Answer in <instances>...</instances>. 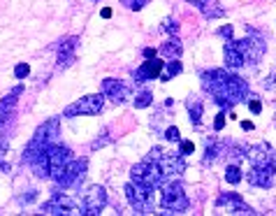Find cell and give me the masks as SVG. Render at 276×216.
<instances>
[{
  "label": "cell",
  "instance_id": "obj_17",
  "mask_svg": "<svg viewBox=\"0 0 276 216\" xmlns=\"http://www.w3.org/2000/svg\"><path fill=\"white\" fill-rule=\"evenodd\" d=\"M77 47H79V38H65L61 45H58V67H61V70L72 65Z\"/></svg>",
  "mask_w": 276,
  "mask_h": 216
},
{
  "label": "cell",
  "instance_id": "obj_15",
  "mask_svg": "<svg viewBox=\"0 0 276 216\" xmlns=\"http://www.w3.org/2000/svg\"><path fill=\"white\" fill-rule=\"evenodd\" d=\"M216 205H218V207H227L230 214H255V211L242 200V195H237V193H223Z\"/></svg>",
  "mask_w": 276,
  "mask_h": 216
},
{
  "label": "cell",
  "instance_id": "obj_1",
  "mask_svg": "<svg viewBox=\"0 0 276 216\" xmlns=\"http://www.w3.org/2000/svg\"><path fill=\"white\" fill-rule=\"evenodd\" d=\"M202 89H205L207 93H211L214 102L221 105L223 110L230 105H237V102H242V100L249 95V84L227 70L202 72Z\"/></svg>",
  "mask_w": 276,
  "mask_h": 216
},
{
  "label": "cell",
  "instance_id": "obj_22",
  "mask_svg": "<svg viewBox=\"0 0 276 216\" xmlns=\"http://www.w3.org/2000/svg\"><path fill=\"white\" fill-rule=\"evenodd\" d=\"M179 72H181V63H179V58H172V61L165 63V67H163L161 79H163V82H170L172 77H177Z\"/></svg>",
  "mask_w": 276,
  "mask_h": 216
},
{
  "label": "cell",
  "instance_id": "obj_36",
  "mask_svg": "<svg viewBox=\"0 0 276 216\" xmlns=\"http://www.w3.org/2000/svg\"><path fill=\"white\" fill-rule=\"evenodd\" d=\"M144 56H146V58H153V56H155V49H151V47H149V49H144Z\"/></svg>",
  "mask_w": 276,
  "mask_h": 216
},
{
  "label": "cell",
  "instance_id": "obj_20",
  "mask_svg": "<svg viewBox=\"0 0 276 216\" xmlns=\"http://www.w3.org/2000/svg\"><path fill=\"white\" fill-rule=\"evenodd\" d=\"M30 167H33L35 177L40 179H51V167H49V156H47V151L42 156H37L33 163H30Z\"/></svg>",
  "mask_w": 276,
  "mask_h": 216
},
{
  "label": "cell",
  "instance_id": "obj_21",
  "mask_svg": "<svg viewBox=\"0 0 276 216\" xmlns=\"http://www.w3.org/2000/svg\"><path fill=\"white\" fill-rule=\"evenodd\" d=\"M186 110H188V114H190V121H193L195 126H200V121H202V112H205L202 100H200V98L186 100Z\"/></svg>",
  "mask_w": 276,
  "mask_h": 216
},
{
  "label": "cell",
  "instance_id": "obj_5",
  "mask_svg": "<svg viewBox=\"0 0 276 216\" xmlns=\"http://www.w3.org/2000/svg\"><path fill=\"white\" fill-rule=\"evenodd\" d=\"M188 195L183 191V186L179 182H167L163 186V198H161V207L172 214H181V211L188 209Z\"/></svg>",
  "mask_w": 276,
  "mask_h": 216
},
{
  "label": "cell",
  "instance_id": "obj_7",
  "mask_svg": "<svg viewBox=\"0 0 276 216\" xmlns=\"http://www.w3.org/2000/svg\"><path fill=\"white\" fill-rule=\"evenodd\" d=\"M274 174H276V165H274V156H267V158H260L253 161V167L249 170V184L260 186V189H269L274 184Z\"/></svg>",
  "mask_w": 276,
  "mask_h": 216
},
{
  "label": "cell",
  "instance_id": "obj_29",
  "mask_svg": "<svg viewBox=\"0 0 276 216\" xmlns=\"http://www.w3.org/2000/svg\"><path fill=\"white\" fill-rule=\"evenodd\" d=\"M165 139H170V142H179L181 139V133H179V128L177 126H172L165 130Z\"/></svg>",
  "mask_w": 276,
  "mask_h": 216
},
{
  "label": "cell",
  "instance_id": "obj_34",
  "mask_svg": "<svg viewBox=\"0 0 276 216\" xmlns=\"http://www.w3.org/2000/svg\"><path fill=\"white\" fill-rule=\"evenodd\" d=\"M188 3H193L195 7H200V10H205V7H207V5H211L214 0H188Z\"/></svg>",
  "mask_w": 276,
  "mask_h": 216
},
{
  "label": "cell",
  "instance_id": "obj_13",
  "mask_svg": "<svg viewBox=\"0 0 276 216\" xmlns=\"http://www.w3.org/2000/svg\"><path fill=\"white\" fill-rule=\"evenodd\" d=\"M47 156H49V167H51V179H56L58 174L63 172V167L72 161V151L63 144H51L49 149H47Z\"/></svg>",
  "mask_w": 276,
  "mask_h": 216
},
{
  "label": "cell",
  "instance_id": "obj_28",
  "mask_svg": "<svg viewBox=\"0 0 276 216\" xmlns=\"http://www.w3.org/2000/svg\"><path fill=\"white\" fill-rule=\"evenodd\" d=\"M126 7H130V10H142V7L149 5V0H121Z\"/></svg>",
  "mask_w": 276,
  "mask_h": 216
},
{
  "label": "cell",
  "instance_id": "obj_4",
  "mask_svg": "<svg viewBox=\"0 0 276 216\" xmlns=\"http://www.w3.org/2000/svg\"><path fill=\"white\" fill-rule=\"evenodd\" d=\"M155 189H149V186H142V184H126V198L128 202H130V207H133L135 211H139V214H149L151 209H153L155 205Z\"/></svg>",
  "mask_w": 276,
  "mask_h": 216
},
{
  "label": "cell",
  "instance_id": "obj_10",
  "mask_svg": "<svg viewBox=\"0 0 276 216\" xmlns=\"http://www.w3.org/2000/svg\"><path fill=\"white\" fill-rule=\"evenodd\" d=\"M249 30V38L246 40H239L237 42V47H239V51H242V56H244V63L246 65H255V63L265 56V40L260 38V33H255V30H251V28H246Z\"/></svg>",
  "mask_w": 276,
  "mask_h": 216
},
{
  "label": "cell",
  "instance_id": "obj_14",
  "mask_svg": "<svg viewBox=\"0 0 276 216\" xmlns=\"http://www.w3.org/2000/svg\"><path fill=\"white\" fill-rule=\"evenodd\" d=\"M100 91L105 93V98H109L111 102H116V105H121V102H126V100H130V86H128L126 82H121V79H105L102 82V86H100Z\"/></svg>",
  "mask_w": 276,
  "mask_h": 216
},
{
  "label": "cell",
  "instance_id": "obj_25",
  "mask_svg": "<svg viewBox=\"0 0 276 216\" xmlns=\"http://www.w3.org/2000/svg\"><path fill=\"white\" fill-rule=\"evenodd\" d=\"M225 179H227V184H239L242 182V170H239V165H227Z\"/></svg>",
  "mask_w": 276,
  "mask_h": 216
},
{
  "label": "cell",
  "instance_id": "obj_38",
  "mask_svg": "<svg viewBox=\"0 0 276 216\" xmlns=\"http://www.w3.org/2000/svg\"><path fill=\"white\" fill-rule=\"evenodd\" d=\"M102 17H105V19L111 17V10H109V7H105V10H102Z\"/></svg>",
  "mask_w": 276,
  "mask_h": 216
},
{
  "label": "cell",
  "instance_id": "obj_18",
  "mask_svg": "<svg viewBox=\"0 0 276 216\" xmlns=\"http://www.w3.org/2000/svg\"><path fill=\"white\" fill-rule=\"evenodd\" d=\"M21 91H23V86H17L10 95H5V98L0 100V133H3V128H5L7 121H10L12 112H14V107H17V98H19Z\"/></svg>",
  "mask_w": 276,
  "mask_h": 216
},
{
  "label": "cell",
  "instance_id": "obj_33",
  "mask_svg": "<svg viewBox=\"0 0 276 216\" xmlns=\"http://www.w3.org/2000/svg\"><path fill=\"white\" fill-rule=\"evenodd\" d=\"M193 149H195V147H193V142H181V154H183V156L193 154Z\"/></svg>",
  "mask_w": 276,
  "mask_h": 216
},
{
  "label": "cell",
  "instance_id": "obj_3",
  "mask_svg": "<svg viewBox=\"0 0 276 216\" xmlns=\"http://www.w3.org/2000/svg\"><path fill=\"white\" fill-rule=\"evenodd\" d=\"M165 179L167 177H165V172H163V167L155 161H151V158L137 163V165L130 170V182L149 186V189H161L163 184H165Z\"/></svg>",
  "mask_w": 276,
  "mask_h": 216
},
{
  "label": "cell",
  "instance_id": "obj_32",
  "mask_svg": "<svg viewBox=\"0 0 276 216\" xmlns=\"http://www.w3.org/2000/svg\"><path fill=\"white\" fill-rule=\"evenodd\" d=\"M251 112H253V114H260V110H262V105H260V100L258 98H251Z\"/></svg>",
  "mask_w": 276,
  "mask_h": 216
},
{
  "label": "cell",
  "instance_id": "obj_26",
  "mask_svg": "<svg viewBox=\"0 0 276 216\" xmlns=\"http://www.w3.org/2000/svg\"><path fill=\"white\" fill-rule=\"evenodd\" d=\"M216 158H218V147H216V144H207V154H205V163L207 165H209V163H214Z\"/></svg>",
  "mask_w": 276,
  "mask_h": 216
},
{
  "label": "cell",
  "instance_id": "obj_9",
  "mask_svg": "<svg viewBox=\"0 0 276 216\" xmlns=\"http://www.w3.org/2000/svg\"><path fill=\"white\" fill-rule=\"evenodd\" d=\"M42 211L45 214H82V200L72 198L70 193H58L56 191L49 202L42 205Z\"/></svg>",
  "mask_w": 276,
  "mask_h": 216
},
{
  "label": "cell",
  "instance_id": "obj_30",
  "mask_svg": "<svg viewBox=\"0 0 276 216\" xmlns=\"http://www.w3.org/2000/svg\"><path fill=\"white\" fill-rule=\"evenodd\" d=\"M214 128L216 130H223V128H225V114H216V119H214Z\"/></svg>",
  "mask_w": 276,
  "mask_h": 216
},
{
  "label": "cell",
  "instance_id": "obj_35",
  "mask_svg": "<svg viewBox=\"0 0 276 216\" xmlns=\"http://www.w3.org/2000/svg\"><path fill=\"white\" fill-rule=\"evenodd\" d=\"M218 35H223V38L232 40V26H225V28H221V30H218Z\"/></svg>",
  "mask_w": 276,
  "mask_h": 216
},
{
  "label": "cell",
  "instance_id": "obj_12",
  "mask_svg": "<svg viewBox=\"0 0 276 216\" xmlns=\"http://www.w3.org/2000/svg\"><path fill=\"white\" fill-rule=\"evenodd\" d=\"M84 174H86V161L72 158V161L63 167V172L54 179V182L58 184V186H63V189H70V186H74L77 182H82Z\"/></svg>",
  "mask_w": 276,
  "mask_h": 216
},
{
  "label": "cell",
  "instance_id": "obj_19",
  "mask_svg": "<svg viewBox=\"0 0 276 216\" xmlns=\"http://www.w3.org/2000/svg\"><path fill=\"white\" fill-rule=\"evenodd\" d=\"M225 65L230 67V70H239L242 65H246L244 63V56H242V51H239V47H237V42H232V40H227L225 42Z\"/></svg>",
  "mask_w": 276,
  "mask_h": 216
},
{
  "label": "cell",
  "instance_id": "obj_8",
  "mask_svg": "<svg viewBox=\"0 0 276 216\" xmlns=\"http://www.w3.org/2000/svg\"><path fill=\"white\" fill-rule=\"evenodd\" d=\"M105 107V93L100 91V93H93V95H84L82 100H77L74 105H70L65 112H63V117H98L100 112Z\"/></svg>",
  "mask_w": 276,
  "mask_h": 216
},
{
  "label": "cell",
  "instance_id": "obj_6",
  "mask_svg": "<svg viewBox=\"0 0 276 216\" xmlns=\"http://www.w3.org/2000/svg\"><path fill=\"white\" fill-rule=\"evenodd\" d=\"M151 161H155L158 165L163 167V172H165V177H177V174H183V170H186V161H183V154L179 151V154H174V151H163L161 147H155V149H151L149 154Z\"/></svg>",
  "mask_w": 276,
  "mask_h": 216
},
{
  "label": "cell",
  "instance_id": "obj_27",
  "mask_svg": "<svg viewBox=\"0 0 276 216\" xmlns=\"http://www.w3.org/2000/svg\"><path fill=\"white\" fill-rule=\"evenodd\" d=\"M28 75H30V67H28L26 63H19V65L14 67V77L17 79H26Z\"/></svg>",
  "mask_w": 276,
  "mask_h": 216
},
{
  "label": "cell",
  "instance_id": "obj_11",
  "mask_svg": "<svg viewBox=\"0 0 276 216\" xmlns=\"http://www.w3.org/2000/svg\"><path fill=\"white\" fill-rule=\"evenodd\" d=\"M107 205V191L102 186H91L82 198V214L84 216H98Z\"/></svg>",
  "mask_w": 276,
  "mask_h": 216
},
{
  "label": "cell",
  "instance_id": "obj_2",
  "mask_svg": "<svg viewBox=\"0 0 276 216\" xmlns=\"http://www.w3.org/2000/svg\"><path fill=\"white\" fill-rule=\"evenodd\" d=\"M58 123H61L58 119H49V121L42 123V126L35 130V135L30 137L26 151H23V163H33L37 156H42L49 149L51 144L58 142Z\"/></svg>",
  "mask_w": 276,
  "mask_h": 216
},
{
  "label": "cell",
  "instance_id": "obj_31",
  "mask_svg": "<svg viewBox=\"0 0 276 216\" xmlns=\"http://www.w3.org/2000/svg\"><path fill=\"white\" fill-rule=\"evenodd\" d=\"M165 30H167V33H174V35H177V33H179V23L172 21V19H165Z\"/></svg>",
  "mask_w": 276,
  "mask_h": 216
},
{
  "label": "cell",
  "instance_id": "obj_16",
  "mask_svg": "<svg viewBox=\"0 0 276 216\" xmlns=\"http://www.w3.org/2000/svg\"><path fill=\"white\" fill-rule=\"evenodd\" d=\"M163 67H165L163 61H158V58H146V63H142L139 70H135V79H137V82H146V79L161 77Z\"/></svg>",
  "mask_w": 276,
  "mask_h": 216
},
{
  "label": "cell",
  "instance_id": "obj_37",
  "mask_svg": "<svg viewBox=\"0 0 276 216\" xmlns=\"http://www.w3.org/2000/svg\"><path fill=\"white\" fill-rule=\"evenodd\" d=\"M242 128H244V130H253V123H251V121H242Z\"/></svg>",
  "mask_w": 276,
  "mask_h": 216
},
{
  "label": "cell",
  "instance_id": "obj_24",
  "mask_svg": "<svg viewBox=\"0 0 276 216\" xmlns=\"http://www.w3.org/2000/svg\"><path fill=\"white\" fill-rule=\"evenodd\" d=\"M135 107H137V110H144V107H149L151 102H153V95L149 93V91H142V93H137L135 95Z\"/></svg>",
  "mask_w": 276,
  "mask_h": 216
},
{
  "label": "cell",
  "instance_id": "obj_23",
  "mask_svg": "<svg viewBox=\"0 0 276 216\" xmlns=\"http://www.w3.org/2000/svg\"><path fill=\"white\" fill-rule=\"evenodd\" d=\"M181 45H179L177 40H174V42H165V45L161 47V54H165V56H172V58H179V56H181Z\"/></svg>",
  "mask_w": 276,
  "mask_h": 216
}]
</instances>
